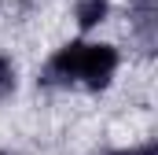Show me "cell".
<instances>
[{"mask_svg": "<svg viewBox=\"0 0 158 155\" xmlns=\"http://www.w3.org/2000/svg\"><path fill=\"white\" fill-rule=\"evenodd\" d=\"M107 19V0H77V22L81 30H92L96 22Z\"/></svg>", "mask_w": 158, "mask_h": 155, "instance_id": "3957f363", "label": "cell"}, {"mask_svg": "<svg viewBox=\"0 0 158 155\" xmlns=\"http://www.w3.org/2000/svg\"><path fill=\"white\" fill-rule=\"evenodd\" d=\"M15 92V63L7 55H0V100Z\"/></svg>", "mask_w": 158, "mask_h": 155, "instance_id": "277c9868", "label": "cell"}, {"mask_svg": "<svg viewBox=\"0 0 158 155\" xmlns=\"http://www.w3.org/2000/svg\"><path fill=\"white\" fill-rule=\"evenodd\" d=\"M118 70V52L110 44H81L77 59V81H85L88 89H103Z\"/></svg>", "mask_w": 158, "mask_h": 155, "instance_id": "6da1fadb", "label": "cell"}, {"mask_svg": "<svg viewBox=\"0 0 158 155\" xmlns=\"http://www.w3.org/2000/svg\"><path fill=\"white\" fill-rule=\"evenodd\" d=\"M125 155H158L155 144H143V148H136V152H125Z\"/></svg>", "mask_w": 158, "mask_h": 155, "instance_id": "5b68a950", "label": "cell"}, {"mask_svg": "<svg viewBox=\"0 0 158 155\" xmlns=\"http://www.w3.org/2000/svg\"><path fill=\"white\" fill-rule=\"evenodd\" d=\"M77 59H81V41L63 44V48L48 59L44 81H48V85H74V81H77Z\"/></svg>", "mask_w": 158, "mask_h": 155, "instance_id": "7a4b0ae2", "label": "cell"}, {"mask_svg": "<svg viewBox=\"0 0 158 155\" xmlns=\"http://www.w3.org/2000/svg\"><path fill=\"white\" fill-rule=\"evenodd\" d=\"M0 155H7V152H0Z\"/></svg>", "mask_w": 158, "mask_h": 155, "instance_id": "8992f818", "label": "cell"}]
</instances>
